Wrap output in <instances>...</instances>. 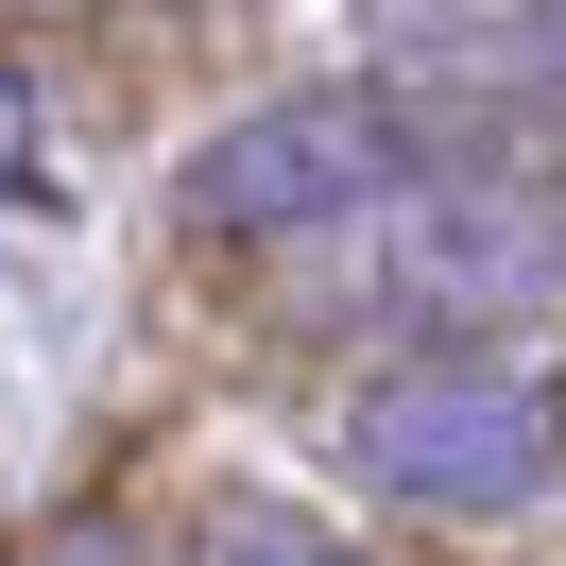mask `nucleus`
<instances>
[{
	"instance_id": "obj_1",
	"label": "nucleus",
	"mask_w": 566,
	"mask_h": 566,
	"mask_svg": "<svg viewBox=\"0 0 566 566\" xmlns=\"http://www.w3.org/2000/svg\"><path fill=\"white\" fill-rule=\"evenodd\" d=\"M344 463L395 515H532L566 481V395L532 360H395L344 412Z\"/></svg>"
},
{
	"instance_id": "obj_2",
	"label": "nucleus",
	"mask_w": 566,
	"mask_h": 566,
	"mask_svg": "<svg viewBox=\"0 0 566 566\" xmlns=\"http://www.w3.org/2000/svg\"><path fill=\"white\" fill-rule=\"evenodd\" d=\"M395 172H412V120H395L378 86H292V104L223 120V138L189 155L172 207L207 223V241H292V223H360Z\"/></svg>"
},
{
	"instance_id": "obj_3",
	"label": "nucleus",
	"mask_w": 566,
	"mask_h": 566,
	"mask_svg": "<svg viewBox=\"0 0 566 566\" xmlns=\"http://www.w3.org/2000/svg\"><path fill=\"white\" fill-rule=\"evenodd\" d=\"M395 292H429V310H549L566 241L532 207H429L412 241H395Z\"/></svg>"
},
{
	"instance_id": "obj_4",
	"label": "nucleus",
	"mask_w": 566,
	"mask_h": 566,
	"mask_svg": "<svg viewBox=\"0 0 566 566\" xmlns=\"http://www.w3.org/2000/svg\"><path fill=\"white\" fill-rule=\"evenodd\" d=\"M223 566H360V549H326V532H258V549H223Z\"/></svg>"
},
{
	"instance_id": "obj_5",
	"label": "nucleus",
	"mask_w": 566,
	"mask_h": 566,
	"mask_svg": "<svg viewBox=\"0 0 566 566\" xmlns=\"http://www.w3.org/2000/svg\"><path fill=\"white\" fill-rule=\"evenodd\" d=\"M18 155H35V104H18V70H0V189H18Z\"/></svg>"
},
{
	"instance_id": "obj_6",
	"label": "nucleus",
	"mask_w": 566,
	"mask_h": 566,
	"mask_svg": "<svg viewBox=\"0 0 566 566\" xmlns=\"http://www.w3.org/2000/svg\"><path fill=\"white\" fill-rule=\"evenodd\" d=\"M35 566H138V549H120V532H52Z\"/></svg>"
}]
</instances>
